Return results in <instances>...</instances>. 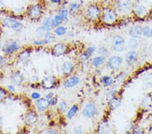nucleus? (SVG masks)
I'll return each mask as SVG.
<instances>
[{
	"label": "nucleus",
	"mask_w": 152,
	"mask_h": 134,
	"mask_svg": "<svg viewBox=\"0 0 152 134\" xmlns=\"http://www.w3.org/2000/svg\"><path fill=\"white\" fill-rule=\"evenodd\" d=\"M72 132L74 133H77V134H81V133H83L84 131H83V128L82 126L77 125V126H75V127L73 128Z\"/></svg>",
	"instance_id": "47"
},
{
	"label": "nucleus",
	"mask_w": 152,
	"mask_h": 134,
	"mask_svg": "<svg viewBox=\"0 0 152 134\" xmlns=\"http://www.w3.org/2000/svg\"><path fill=\"white\" fill-rule=\"evenodd\" d=\"M66 36L68 37V38L72 39V38H73L75 36V32L73 30L68 31V33H67Z\"/></svg>",
	"instance_id": "53"
},
{
	"label": "nucleus",
	"mask_w": 152,
	"mask_h": 134,
	"mask_svg": "<svg viewBox=\"0 0 152 134\" xmlns=\"http://www.w3.org/2000/svg\"><path fill=\"white\" fill-rule=\"evenodd\" d=\"M53 31V33H55L56 37H64L67 35L68 29L66 26L64 25H60L54 28Z\"/></svg>",
	"instance_id": "28"
},
{
	"label": "nucleus",
	"mask_w": 152,
	"mask_h": 134,
	"mask_svg": "<svg viewBox=\"0 0 152 134\" xmlns=\"http://www.w3.org/2000/svg\"><path fill=\"white\" fill-rule=\"evenodd\" d=\"M2 46H3V45H1V42H0V50H1Z\"/></svg>",
	"instance_id": "58"
},
{
	"label": "nucleus",
	"mask_w": 152,
	"mask_h": 134,
	"mask_svg": "<svg viewBox=\"0 0 152 134\" xmlns=\"http://www.w3.org/2000/svg\"><path fill=\"white\" fill-rule=\"evenodd\" d=\"M102 6L99 4H90L83 10V16L86 21L91 23L100 22Z\"/></svg>",
	"instance_id": "2"
},
{
	"label": "nucleus",
	"mask_w": 152,
	"mask_h": 134,
	"mask_svg": "<svg viewBox=\"0 0 152 134\" xmlns=\"http://www.w3.org/2000/svg\"><path fill=\"white\" fill-rule=\"evenodd\" d=\"M97 52L98 53V55L104 56H105L107 58L108 57V56L110 54L109 49L104 45L99 46V48H97Z\"/></svg>",
	"instance_id": "39"
},
{
	"label": "nucleus",
	"mask_w": 152,
	"mask_h": 134,
	"mask_svg": "<svg viewBox=\"0 0 152 134\" xmlns=\"http://www.w3.org/2000/svg\"><path fill=\"white\" fill-rule=\"evenodd\" d=\"M107 58L104 56L97 55L95 56L91 60V64L94 68L99 69V68L103 67L106 64Z\"/></svg>",
	"instance_id": "22"
},
{
	"label": "nucleus",
	"mask_w": 152,
	"mask_h": 134,
	"mask_svg": "<svg viewBox=\"0 0 152 134\" xmlns=\"http://www.w3.org/2000/svg\"><path fill=\"white\" fill-rule=\"evenodd\" d=\"M9 92L6 88L0 86V103L4 102L9 96Z\"/></svg>",
	"instance_id": "38"
},
{
	"label": "nucleus",
	"mask_w": 152,
	"mask_h": 134,
	"mask_svg": "<svg viewBox=\"0 0 152 134\" xmlns=\"http://www.w3.org/2000/svg\"><path fill=\"white\" fill-rule=\"evenodd\" d=\"M32 52L33 50L31 48L21 49L16 54L17 61L22 65H27L31 61Z\"/></svg>",
	"instance_id": "12"
},
{
	"label": "nucleus",
	"mask_w": 152,
	"mask_h": 134,
	"mask_svg": "<svg viewBox=\"0 0 152 134\" xmlns=\"http://www.w3.org/2000/svg\"><path fill=\"white\" fill-rule=\"evenodd\" d=\"M7 12V8L6 5L3 2L2 0H0V15L4 14Z\"/></svg>",
	"instance_id": "48"
},
{
	"label": "nucleus",
	"mask_w": 152,
	"mask_h": 134,
	"mask_svg": "<svg viewBox=\"0 0 152 134\" xmlns=\"http://www.w3.org/2000/svg\"><path fill=\"white\" fill-rule=\"evenodd\" d=\"M43 133L46 134H56L58 133V131L53 128H48L47 130L43 131Z\"/></svg>",
	"instance_id": "50"
},
{
	"label": "nucleus",
	"mask_w": 152,
	"mask_h": 134,
	"mask_svg": "<svg viewBox=\"0 0 152 134\" xmlns=\"http://www.w3.org/2000/svg\"><path fill=\"white\" fill-rule=\"evenodd\" d=\"M67 8L70 12V15L71 14L74 15V14H78L80 13V12H82L83 11V10L81 8V5L77 1L70 2Z\"/></svg>",
	"instance_id": "25"
},
{
	"label": "nucleus",
	"mask_w": 152,
	"mask_h": 134,
	"mask_svg": "<svg viewBox=\"0 0 152 134\" xmlns=\"http://www.w3.org/2000/svg\"><path fill=\"white\" fill-rule=\"evenodd\" d=\"M49 102H50V104L51 107H53L55 106H57L58 102H59L58 96L56 95V96L54 97H53L52 98L49 100Z\"/></svg>",
	"instance_id": "46"
},
{
	"label": "nucleus",
	"mask_w": 152,
	"mask_h": 134,
	"mask_svg": "<svg viewBox=\"0 0 152 134\" xmlns=\"http://www.w3.org/2000/svg\"><path fill=\"white\" fill-rule=\"evenodd\" d=\"M121 16L112 5H105L102 6V12L100 23L105 26H113L120 21Z\"/></svg>",
	"instance_id": "1"
},
{
	"label": "nucleus",
	"mask_w": 152,
	"mask_h": 134,
	"mask_svg": "<svg viewBox=\"0 0 152 134\" xmlns=\"http://www.w3.org/2000/svg\"><path fill=\"white\" fill-rule=\"evenodd\" d=\"M24 123L27 127H33L39 123V116L38 112L35 110L31 109L24 114Z\"/></svg>",
	"instance_id": "11"
},
{
	"label": "nucleus",
	"mask_w": 152,
	"mask_h": 134,
	"mask_svg": "<svg viewBox=\"0 0 152 134\" xmlns=\"http://www.w3.org/2000/svg\"><path fill=\"white\" fill-rule=\"evenodd\" d=\"M119 94H120L119 90L116 88V86L113 85V86L107 88L106 93H105V97H106L107 100H108L109 99L112 98V97L116 96L117 95H119Z\"/></svg>",
	"instance_id": "31"
},
{
	"label": "nucleus",
	"mask_w": 152,
	"mask_h": 134,
	"mask_svg": "<svg viewBox=\"0 0 152 134\" xmlns=\"http://www.w3.org/2000/svg\"><path fill=\"white\" fill-rule=\"evenodd\" d=\"M48 1L53 5H61L64 0H48Z\"/></svg>",
	"instance_id": "52"
},
{
	"label": "nucleus",
	"mask_w": 152,
	"mask_h": 134,
	"mask_svg": "<svg viewBox=\"0 0 152 134\" xmlns=\"http://www.w3.org/2000/svg\"><path fill=\"white\" fill-rule=\"evenodd\" d=\"M79 111V106L77 104H74L69 107L66 113V118L68 120H71L77 115L78 112Z\"/></svg>",
	"instance_id": "26"
},
{
	"label": "nucleus",
	"mask_w": 152,
	"mask_h": 134,
	"mask_svg": "<svg viewBox=\"0 0 152 134\" xmlns=\"http://www.w3.org/2000/svg\"><path fill=\"white\" fill-rule=\"evenodd\" d=\"M50 104L45 97H41L35 101V108L38 113H44L50 108Z\"/></svg>",
	"instance_id": "17"
},
{
	"label": "nucleus",
	"mask_w": 152,
	"mask_h": 134,
	"mask_svg": "<svg viewBox=\"0 0 152 134\" xmlns=\"http://www.w3.org/2000/svg\"><path fill=\"white\" fill-rule=\"evenodd\" d=\"M33 45L37 48H42L47 45V44L43 38H37L33 41Z\"/></svg>",
	"instance_id": "40"
},
{
	"label": "nucleus",
	"mask_w": 152,
	"mask_h": 134,
	"mask_svg": "<svg viewBox=\"0 0 152 134\" xmlns=\"http://www.w3.org/2000/svg\"><path fill=\"white\" fill-rule=\"evenodd\" d=\"M144 85L147 88H152V75H148L143 79Z\"/></svg>",
	"instance_id": "42"
},
{
	"label": "nucleus",
	"mask_w": 152,
	"mask_h": 134,
	"mask_svg": "<svg viewBox=\"0 0 152 134\" xmlns=\"http://www.w3.org/2000/svg\"><path fill=\"white\" fill-rule=\"evenodd\" d=\"M142 27L140 24H134L129 29V35L131 37L140 39L142 37Z\"/></svg>",
	"instance_id": "23"
},
{
	"label": "nucleus",
	"mask_w": 152,
	"mask_h": 134,
	"mask_svg": "<svg viewBox=\"0 0 152 134\" xmlns=\"http://www.w3.org/2000/svg\"><path fill=\"white\" fill-rule=\"evenodd\" d=\"M134 0H115L112 6L120 16H126L133 12Z\"/></svg>",
	"instance_id": "4"
},
{
	"label": "nucleus",
	"mask_w": 152,
	"mask_h": 134,
	"mask_svg": "<svg viewBox=\"0 0 152 134\" xmlns=\"http://www.w3.org/2000/svg\"><path fill=\"white\" fill-rule=\"evenodd\" d=\"M58 14L60 15L63 19L64 22H67L69 20L70 13L66 7H61L58 10Z\"/></svg>",
	"instance_id": "30"
},
{
	"label": "nucleus",
	"mask_w": 152,
	"mask_h": 134,
	"mask_svg": "<svg viewBox=\"0 0 152 134\" xmlns=\"http://www.w3.org/2000/svg\"><path fill=\"white\" fill-rule=\"evenodd\" d=\"M99 82L102 84L103 87L108 88L110 87H112L116 84L114 77H112L111 75H103L99 79Z\"/></svg>",
	"instance_id": "24"
},
{
	"label": "nucleus",
	"mask_w": 152,
	"mask_h": 134,
	"mask_svg": "<svg viewBox=\"0 0 152 134\" xmlns=\"http://www.w3.org/2000/svg\"><path fill=\"white\" fill-rule=\"evenodd\" d=\"M151 37H152V27L151 28Z\"/></svg>",
	"instance_id": "59"
},
{
	"label": "nucleus",
	"mask_w": 152,
	"mask_h": 134,
	"mask_svg": "<svg viewBox=\"0 0 152 134\" xmlns=\"http://www.w3.org/2000/svg\"><path fill=\"white\" fill-rule=\"evenodd\" d=\"M55 96H56V94L53 93V92H49V93H48L47 94L45 95V97L49 100H50L51 98H52V97H54Z\"/></svg>",
	"instance_id": "54"
},
{
	"label": "nucleus",
	"mask_w": 152,
	"mask_h": 134,
	"mask_svg": "<svg viewBox=\"0 0 152 134\" xmlns=\"http://www.w3.org/2000/svg\"><path fill=\"white\" fill-rule=\"evenodd\" d=\"M97 132L99 133H110L112 132V129L110 122L107 119H104L97 125Z\"/></svg>",
	"instance_id": "20"
},
{
	"label": "nucleus",
	"mask_w": 152,
	"mask_h": 134,
	"mask_svg": "<svg viewBox=\"0 0 152 134\" xmlns=\"http://www.w3.org/2000/svg\"><path fill=\"white\" fill-rule=\"evenodd\" d=\"M3 117L0 114V129L2 127V125H3Z\"/></svg>",
	"instance_id": "56"
},
{
	"label": "nucleus",
	"mask_w": 152,
	"mask_h": 134,
	"mask_svg": "<svg viewBox=\"0 0 152 134\" xmlns=\"http://www.w3.org/2000/svg\"><path fill=\"white\" fill-rule=\"evenodd\" d=\"M85 51L91 57H92L95 54V53L97 52V48L94 45L89 46V47H87L85 49Z\"/></svg>",
	"instance_id": "43"
},
{
	"label": "nucleus",
	"mask_w": 152,
	"mask_h": 134,
	"mask_svg": "<svg viewBox=\"0 0 152 134\" xmlns=\"http://www.w3.org/2000/svg\"><path fill=\"white\" fill-rule=\"evenodd\" d=\"M42 28L45 31V32H48V31H52L54 27H53V23H52V17H45L43 20L42 24L41 25Z\"/></svg>",
	"instance_id": "27"
},
{
	"label": "nucleus",
	"mask_w": 152,
	"mask_h": 134,
	"mask_svg": "<svg viewBox=\"0 0 152 134\" xmlns=\"http://www.w3.org/2000/svg\"><path fill=\"white\" fill-rule=\"evenodd\" d=\"M151 28L149 25H145L142 27V36L146 38L151 37Z\"/></svg>",
	"instance_id": "41"
},
{
	"label": "nucleus",
	"mask_w": 152,
	"mask_h": 134,
	"mask_svg": "<svg viewBox=\"0 0 152 134\" xmlns=\"http://www.w3.org/2000/svg\"><path fill=\"white\" fill-rule=\"evenodd\" d=\"M64 23V22L62 17L59 15L58 13L55 14V15L52 17V23L54 28L60 25H62Z\"/></svg>",
	"instance_id": "37"
},
{
	"label": "nucleus",
	"mask_w": 152,
	"mask_h": 134,
	"mask_svg": "<svg viewBox=\"0 0 152 134\" xmlns=\"http://www.w3.org/2000/svg\"><path fill=\"white\" fill-rule=\"evenodd\" d=\"M56 37H57L56 36L55 33H53V31H48V32H46L45 35L43 36V40H45L46 44L47 45L51 44V43H54L56 41Z\"/></svg>",
	"instance_id": "29"
},
{
	"label": "nucleus",
	"mask_w": 152,
	"mask_h": 134,
	"mask_svg": "<svg viewBox=\"0 0 152 134\" xmlns=\"http://www.w3.org/2000/svg\"><path fill=\"white\" fill-rule=\"evenodd\" d=\"M1 24L4 27L11 29L14 32L20 33L24 28V24L22 22L12 16H6L2 19Z\"/></svg>",
	"instance_id": "5"
},
{
	"label": "nucleus",
	"mask_w": 152,
	"mask_h": 134,
	"mask_svg": "<svg viewBox=\"0 0 152 134\" xmlns=\"http://www.w3.org/2000/svg\"><path fill=\"white\" fill-rule=\"evenodd\" d=\"M21 50V45L17 41H12L2 46L1 52L7 57L17 54Z\"/></svg>",
	"instance_id": "7"
},
{
	"label": "nucleus",
	"mask_w": 152,
	"mask_h": 134,
	"mask_svg": "<svg viewBox=\"0 0 152 134\" xmlns=\"http://www.w3.org/2000/svg\"><path fill=\"white\" fill-rule=\"evenodd\" d=\"M45 13L42 4L36 3L29 5L26 9L24 14L28 20L33 22H38L43 18Z\"/></svg>",
	"instance_id": "3"
},
{
	"label": "nucleus",
	"mask_w": 152,
	"mask_h": 134,
	"mask_svg": "<svg viewBox=\"0 0 152 134\" xmlns=\"http://www.w3.org/2000/svg\"><path fill=\"white\" fill-rule=\"evenodd\" d=\"M152 104V96L151 95H146L143 97L141 102V106L142 108H148L150 107Z\"/></svg>",
	"instance_id": "35"
},
{
	"label": "nucleus",
	"mask_w": 152,
	"mask_h": 134,
	"mask_svg": "<svg viewBox=\"0 0 152 134\" xmlns=\"http://www.w3.org/2000/svg\"><path fill=\"white\" fill-rule=\"evenodd\" d=\"M70 50V46L68 43L59 42L53 44L50 48V52L53 56L59 58L63 56L68 53Z\"/></svg>",
	"instance_id": "8"
},
{
	"label": "nucleus",
	"mask_w": 152,
	"mask_h": 134,
	"mask_svg": "<svg viewBox=\"0 0 152 134\" xmlns=\"http://www.w3.org/2000/svg\"><path fill=\"white\" fill-rule=\"evenodd\" d=\"M139 58V53L137 50H129L125 55V62L129 67H133L138 62Z\"/></svg>",
	"instance_id": "19"
},
{
	"label": "nucleus",
	"mask_w": 152,
	"mask_h": 134,
	"mask_svg": "<svg viewBox=\"0 0 152 134\" xmlns=\"http://www.w3.org/2000/svg\"><path fill=\"white\" fill-rule=\"evenodd\" d=\"M76 69L75 64L70 60L64 61L60 66V72L64 77L75 74Z\"/></svg>",
	"instance_id": "13"
},
{
	"label": "nucleus",
	"mask_w": 152,
	"mask_h": 134,
	"mask_svg": "<svg viewBox=\"0 0 152 134\" xmlns=\"http://www.w3.org/2000/svg\"><path fill=\"white\" fill-rule=\"evenodd\" d=\"M128 75L127 73L124 71H118V73L115 76V81L116 83H121L124 82L125 80L126 79Z\"/></svg>",
	"instance_id": "36"
},
{
	"label": "nucleus",
	"mask_w": 152,
	"mask_h": 134,
	"mask_svg": "<svg viewBox=\"0 0 152 134\" xmlns=\"http://www.w3.org/2000/svg\"><path fill=\"white\" fill-rule=\"evenodd\" d=\"M30 96L32 100H34V101H35L41 98V97H42L41 96V94L38 92H33L31 94Z\"/></svg>",
	"instance_id": "45"
},
{
	"label": "nucleus",
	"mask_w": 152,
	"mask_h": 134,
	"mask_svg": "<svg viewBox=\"0 0 152 134\" xmlns=\"http://www.w3.org/2000/svg\"><path fill=\"white\" fill-rule=\"evenodd\" d=\"M10 81L16 86H20L24 83L25 79L22 72L19 70H12L10 75Z\"/></svg>",
	"instance_id": "18"
},
{
	"label": "nucleus",
	"mask_w": 152,
	"mask_h": 134,
	"mask_svg": "<svg viewBox=\"0 0 152 134\" xmlns=\"http://www.w3.org/2000/svg\"><path fill=\"white\" fill-rule=\"evenodd\" d=\"M81 114L86 119H94L98 114V108L95 102H87V103L83 106Z\"/></svg>",
	"instance_id": "10"
},
{
	"label": "nucleus",
	"mask_w": 152,
	"mask_h": 134,
	"mask_svg": "<svg viewBox=\"0 0 152 134\" xmlns=\"http://www.w3.org/2000/svg\"><path fill=\"white\" fill-rule=\"evenodd\" d=\"M126 48V40L121 35H116L112 37L111 40V49L113 52L121 53L124 52Z\"/></svg>",
	"instance_id": "9"
},
{
	"label": "nucleus",
	"mask_w": 152,
	"mask_h": 134,
	"mask_svg": "<svg viewBox=\"0 0 152 134\" xmlns=\"http://www.w3.org/2000/svg\"><path fill=\"white\" fill-rule=\"evenodd\" d=\"M80 83V78L77 75H72L65 77L63 81L62 85L65 89H71L78 86Z\"/></svg>",
	"instance_id": "16"
},
{
	"label": "nucleus",
	"mask_w": 152,
	"mask_h": 134,
	"mask_svg": "<svg viewBox=\"0 0 152 134\" xmlns=\"http://www.w3.org/2000/svg\"><path fill=\"white\" fill-rule=\"evenodd\" d=\"M149 133H152V123L149 128Z\"/></svg>",
	"instance_id": "57"
},
{
	"label": "nucleus",
	"mask_w": 152,
	"mask_h": 134,
	"mask_svg": "<svg viewBox=\"0 0 152 134\" xmlns=\"http://www.w3.org/2000/svg\"><path fill=\"white\" fill-rule=\"evenodd\" d=\"M122 104V98L120 95L112 97L107 100V106L110 111H116L121 106Z\"/></svg>",
	"instance_id": "21"
},
{
	"label": "nucleus",
	"mask_w": 152,
	"mask_h": 134,
	"mask_svg": "<svg viewBox=\"0 0 152 134\" xmlns=\"http://www.w3.org/2000/svg\"><path fill=\"white\" fill-rule=\"evenodd\" d=\"M57 110L58 111L60 114H66V113L68 108H69V106H68V104L66 101L65 100H62L60 102H58L57 105Z\"/></svg>",
	"instance_id": "34"
},
{
	"label": "nucleus",
	"mask_w": 152,
	"mask_h": 134,
	"mask_svg": "<svg viewBox=\"0 0 152 134\" xmlns=\"http://www.w3.org/2000/svg\"><path fill=\"white\" fill-rule=\"evenodd\" d=\"M132 13L137 18L144 19L149 15V10L148 7H146L143 4H135L133 7Z\"/></svg>",
	"instance_id": "15"
},
{
	"label": "nucleus",
	"mask_w": 152,
	"mask_h": 134,
	"mask_svg": "<svg viewBox=\"0 0 152 134\" xmlns=\"http://www.w3.org/2000/svg\"><path fill=\"white\" fill-rule=\"evenodd\" d=\"M103 2L106 5H111L114 3L115 0H102Z\"/></svg>",
	"instance_id": "55"
},
{
	"label": "nucleus",
	"mask_w": 152,
	"mask_h": 134,
	"mask_svg": "<svg viewBox=\"0 0 152 134\" xmlns=\"http://www.w3.org/2000/svg\"><path fill=\"white\" fill-rule=\"evenodd\" d=\"M58 85V79L54 75H48L41 80L40 85L43 89L51 90L54 89Z\"/></svg>",
	"instance_id": "14"
},
{
	"label": "nucleus",
	"mask_w": 152,
	"mask_h": 134,
	"mask_svg": "<svg viewBox=\"0 0 152 134\" xmlns=\"http://www.w3.org/2000/svg\"><path fill=\"white\" fill-rule=\"evenodd\" d=\"M140 45L139 39L131 37L127 43V47L130 50H137Z\"/></svg>",
	"instance_id": "32"
},
{
	"label": "nucleus",
	"mask_w": 152,
	"mask_h": 134,
	"mask_svg": "<svg viewBox=\"0 0 152 134\" xmlns=\"http://www.w3.org/2000/svg\"><path fill=\"white\" fill-rule=\"evenodd\" d=\"M132 133H134V134H136V133L137 134H140V133H143V130H142V128L141 127L134 125L133 130V131H132Z\"/></svg>",
	"instance_id": "49"
},
{
	"label": "nucleus",
	"mask_w": 152,
	"mask_h": 134,
	"mask_svg": "<svg viewBox=\"0 0 152 134\" xmlns=\"http://www.w3.org/2000/svg\"><path fill=\"white\" fill-rule=\"evenodd\" d=\"M78 60H79V62L81 63V64L87 65L91 63V57L85 51H83V52L80 53L79 56H78Z\"/></svg>",
	"instance_id": "33"
},
{
	"label": "nucleus",
	"mask_w": 152,
	"mask_h": 134,
	"mask_svg": "<svg viewBox=\"0 0 152 134\" xmlns=\"http://www.w3.org/2000/svg\"><path fill=\"white\" fill-rule=\"evenodd\" d=\"M6 89L9 92L10 94H14V93H16V91H17L16 85H15L13 83L8 84L6 86Z\"/></svg>",
	"instance_id": "44"
},
{
	"label": "nucleus",
	"mask_w": 152,
	"mask_h": 134,
	"mask_svg": "<svg viewBox=\"0 0 152 134\" xmlns=\"http://www.w3.org/2000/svg\"><path fill=\"white\" fill-rule=\"evenodd\" d=\"M7 62V56L4 55H0V67H3Z\"/></svg>",
	"instance_id": "51"
},
{
	"label": "nucleus",
	"mask_w": 152,
	"mask_h": 134,
	"mask_svg": "<svg viewBox=\"0 0 152 134\" xmlns=\"http://www.w3.org/2000/svg\"><path fill=\"white\" fill-rule=\"evenodd\" d=\"M124 62V59L121 56L112 55L107 57L106 66L112 72H118Z\"/></svg>",
	"instance_id": "6"
}]
</instances>
